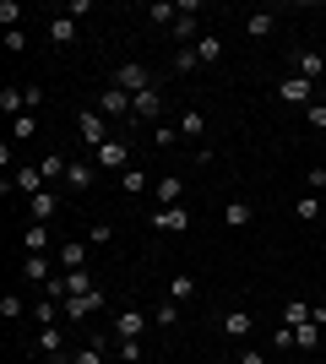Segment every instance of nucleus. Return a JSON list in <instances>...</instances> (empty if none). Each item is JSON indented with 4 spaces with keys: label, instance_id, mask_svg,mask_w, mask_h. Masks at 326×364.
<instances>
[{
    "label": "nucleus",
    "instance_id": "f257e3e1",
    "mask_svg": "<svg viewBox=\"0 0 326 364\" xmlns=\"http://www.w3.org/2000/svg\"><path fill=\"white\" fill-rule=\"evenodd\" d=\"M169 120V98H163V92L158 87H147V92H136V98H131V125H163Z\"/></svg>",
    "mask_w": 326,
    "mask_h": 364
},
{
    "label": "nucleus",
    "instance_id": "f03ea898",
    "mask_svg": "<svg viewBox=\"0 0 326 364\" xmlns=\"http://www.w3.org/2000/svg\"><path fill=\"white\" fill-rule=\"evenodd\" d=\"M114 87L136 98V92L158 87V71H153V65H141V60H120V65H114Z\"/></svg>",
    "mask_w": 326,
    "mask_h": 364
},
{
    "label": "nucleus",
    "instance_id": "7ed1b4c3",
    "mask_svg": "<svg viewBox=\"0 0 326 364\" xmlns=\"http://www.w3.org/2000/svg\"><path fill=\"white\" fill-rule=\"evenodd\" d=\"M174 38H180V49H185V44H202V0H180V16H174Z\"/></svg>",
    "mask_w": 326,
    "mask_h": 364
},
{
    "label": "nucleus",
    "instance_id": "20e7f679",
    "mask_svg": "<svg viewBox=\"0 0 326 364\" xmlns=\"http://www.w3.org/2000/svg\"><path fill=\"white\" fill-rule=\"evenodd\" d=\"M77 136H82V147H109V141H114V131H109V120L104 114H98V109H82L77 114Z\"/></svg>",
    "mask_w": 326,
    "mask_h": 364
},
{
    "label": "nucleus",
    "instance_id": "39448f33",
    "mask_svg": "<svg viewBox=\"0 0 326 364\" xmlns=\"http://www.w3.org/2000/svg\"><path fill=\"white\" fill-rule=\"evenodd\" d=\"M109 310V294H104V283H98L93 294H77V299H65L60 304V316L65 321H82V316H104Z\"/></svg>",
    "mask_w": 326,
    "mask_h": 364
},
{
    "label": "nucleus",
    "instance_id": "423d86ee",
    "mask_svg": "<svg viewBox=\"0 0 326 364\" xmlns=\"http://www.w3.org/2000/svg\"><path fill=\"white\" fill-rule=\"evenodd\" d=\"M272 98H278V104H299V109H310V104H315V82H305V76H283L278 87H272Z\"/></svg>",
    "mask_w": 326,
    "mask_h": 364
},
{
    "label": "nucleus",
    "instance_id": "0eeeda50",
    "mask_svg": "<svg viewBox=\"0 0 326 364\" xmlns=\"http://www.w3.org/2000/svg\"><path fill=\"white\" fill-rule=\"evenodd\" d=\"M60 213H65L60 191H38V196H28V223H55Z\"/></svg>",
    "mask_w": 326,
    "mask_h": 364
},
{
    "label": "nucleus",
    "instance_id": "6e6552de",
    "mask_svg": "<svg viewBox=\"0 0 326 364\" xmlns=\"http://www.w3.org/2000/svg\"><path fill=\"white\" fill-rule=\"evenodd\" d=\"M250 223H256V201L250 196H229L223 201V228H229V234H245Z\"/></svg>",
    "mask_w": 326,
    "mask_h": 364
},
{
    "label": "nucleus",
    "instance_id": "1a4fd4ad",
    "mask_svg": "<svg viewBox=\"0 0 326 364\" xmlns=\"http://www.w3.org/2000/svg\"><path fill=\"white\" fill-rule=\"evenodd\" d=\"M93 164L109 168V174H125V168H131V136H114L109 147H98V152H93Z\"/></svg>",
    "mask_w": 326,
    "mask_h": 364
},
{
    "label": "nucleus",
    "instance_id": "9d476101",
    "mask_svg": "<svg viewBox=\"0 0 326 364\" xmlns=\"http://www.w3.org/2000/svg\"><path fill=\"white\" fill-rule=\"evenodd\" d=\"M288 76L321 82V76H326V55H315V49H294V55H288Z\"/></svg>",
    "mask_w": 326,
    "mask_h": 364
},
{
    "label": "nucleus",
    "instance_id": "9b49d317",
    "mask_svg": "<svg viewBox=\"0 0 326 364\" xmlns=\"http://www.w3.org/2000/svg\"><path fill=\"white\" fill-rule=\"evenodd\" d=\"M147 223H153L158 234H185V228H190V207H185V201H180V207H158Z\"/></svg>",
    "mask_w": 326,
    "mask_h": 364
},
{
    "label": "nucleus",
    "instance_id": "f8f14e48",
    "mask_svg": "<svg viewBox=\"0 0 326 364\" xmlns=\"http://www.w3.org/2000/svg\"><path fill=\"white\" fill-rule=\"evenodd\" d=\"M98 114H104V120H131V92H120L109 82V87L98 92Z\"/></svg>",
    "mask_w": 326,
    "mask_h": 364
},
{
    "label": "nucleus",
    "instance_id": "ddd939ff",
    "mask_svg": "<svg viewBox=\"0 0 326 364\" xmlns=\"http://www.w3.org/2000/svg\"><path fill=\"white\" fill-rule=\"evenodd\" d=\"M147 332V316L141 310H114L109 316V337H141Z\"/></svg>",
    "mask_w": 326,
    "mask_h": 364
},
{
    "label": "nucleus",
    "instance_id": "4468645a",
    "mask_svg": "<svg viewBox=\"0 0 326 364\" xmlns=\"http://www.w3.org/2000/svg\"><path fill=\"white\" fill-rule=\"evenodd\" d=\"M250 326H256V321H250V310H223V316H217V332L234 337V343H245Z\"/></svg>",
    "mask_w": 326,
    "mask_h": 364
},
{
    "label": "nucleus",
    "instance_id": "2eb2a0df",
    "mask_svg": "<svg viewBox=\"0 0 326 364\" xmlns=\"http://www.w3.org/2000/svg\"><path fill=\"white\" fill-rule=\"evenodd\" d=\"M65 168H71V152H44V158H38V174H44V185H55V191H60V180H65Z\"/></svg>",
    "mask_w": 326,
    "mask_h": 364
},
{
    "label": "nucleus",
    "instance_id": "dca6fc26",
    "mask_svg": "<svg viewBox=\"0 0 326 364\" xmlns=\"http://www.w3.org/2000/svg\"><path fill=\"white\" fill-rule=\"evenodd\" d=\"M49 245H55V228L49 223H28L22 228V250H28V256H49Z\"/></svg>",
    "mask_w": 326,
    "mask_h": 364
},
{
    "label": "nucleus",
    "instance_id": "f3484780",
    "mask_svg": "<svg viewBox=\"0 0 326 364\" xmlns=\"http://www.w3.org/2000/svg\"><path fill=\"white\" fill-rule=\"evenodd\" d=\"M33 348L49 353V359H65V326H38V332H33Z\"/></svg>",
    "mask_w": 326,
    "mask_h": 364
},
{
    "label": "nucleus",
    "instance_id": "a211bd4d",
    "mask_svg": "<svg viewBox=\"0 0 326 364\" xmlns=\"http://www.w3.org/2000/svg\"><path fill=\"white\" fill-rule=\"evenodd\" d=\"M153 201L158 207H180V201H185V180H180V174H163V180L153 185Z\"/></svg>",
    "mask_w": 326,
    "mask_h": 364
},
{
    "label": "nucleus",
    "instance_id": "6ab92c4d",
    "mask_svg": "<svg viewBox=\"0 0 326 364\" xmlns=\"http://www.w3.org/2000/svg\"><path fill=\"white\" fill-rule=\"evenodd\" d=\"M180 141H207V114L202 109H180Z\"/></svg>",
    "mask_w": 326,
    "mask_h": 364
},
{
    "label": "nucleus",
    "instance_id": "aec40b11",
    "mask_svg": "<svg viewBox=\"0 0 326 364\" xmlns=\"http://www.w3.org/2000/svg\"><path fill=\"white\" fill-rule=\"evenodd\" d=\"M49 44H55V49L77 44V22H71V16H65L60 6H55V16H49Z\"/></svg>",
    "mask_w": 326,
    "mask_h": 364
},
{
    "label": "nucleus",
    "instance_id": "412c9836",
    "mask_svg": "<svg viewBox=\"0 0 326 364\" xmlns=\"http://www.w3.org/2000/svg\"><path fill=\"white\" fill-rule=\"evenodd\" d=\"M87 250H93L87 240H65L60 245V267L65 272H82V267H87Z\"/></svg>",
    "mask_w": 326,
    "mask_h": 364
},
{
    "label": "nucleus",
    "instance_id": "4be33fe9",
    "mask_svg": "<svg viewBox=\"0 0 326 364\" xmlns=\"http://www.w3.org/2000/svg\"><path fill=\"white\" fill-rule=\"evenodd\" d=\"M153 185H158V180L147 174V168H136V164L120 174V191H125V196H141V191H153Z\"/></svg>",
    "mask_w": 326,
    "mask_h": 364
},
{
    "label": "nucleus",
    "instance_id": "5701e85b",
    "mask_svg": "<svg viewBox=\"0 0 326 364\" xmlns=\"http://www.w3.org/2000/svg\"><path fill=\"white\" fill-rule=\"evenodd\" d=\"M65 185H71V191H93V164H87V158H71V168H65Z\"/></svg>",
    "mask_w": 326,
    "mask_h": 364
},
{
    "label": "nucleus",
    "instance_id": "b1692460",
    "mask_svg": "<svg viewBox=\"0 0 326 364\" xmlns=\"http://www.w3.org/2000/svg\"><path fill=\"white\" fill-rule=\"evenodd\" d=\"M272 28H278V16H272V11H250V16H245V33L256 38V44H261V38H272Z\"/></svg>",
    "mask_w": 326,
    "mask_h": 364
},
{
    "label": "nucleus",
    "instance_id": "393cba45",
    "mask_svg": "<svg viewBox=\"0 0 326 364\" xmlns=\"http://www.w3.org/2000/svg\"><path fill=\"white\" fill-rule=\"evenodd\" d=\"M22 277H33V283H49V277H55V261H49V256H22Z\"/></svg>",
    "mask_w": 326,
    "mask_h": 364
},
{
    "label": "nucleus",
    "instance_id": "a878e982",
    "mask_svg": "<svg viewBox=\"0 0 326 364\" xmlns=\"http://www.w3.org/2000/svg\"><path fill=\"white\" fill-rule=\"evenodd\" d=\"M98 289V277L82 267V272H65V299H77V294H93Z\"/></svg>",
    "mask_w": 326,
    "mask_h": 364
},
{
    "label": "nucleus",
    "instance_id": "bb28decb",
    "mask_svg": "<svg viewBox=\"0 0 326 364\" xmlns=\"http://www.w3.org/2000/svg\"><path fill=\"white\" fill-rule=\"evenodd\" d=\"M163 299H174V304H185V299H196V277H190V272L169 277V294H163Z\"/></svg>",
    "mask_w": 326,
    "mask_h": 364
},
{
    "label": "nucleus",
    "instance_id": "cd10ccee",
    "mask_svg": "<svg viewBox=\"0 0 326 364\" xmlns=\"http://www.w3.org/2000/svg\"><path fill=\"white\" fill-rule=\"evenodd\" d=\"M174 16H180V0H158V6H147V22H158V28H174Z\"/></svg>",
    "mask_w": 326,
    "mask_h": 364
},
{
    "label": "nucleus",
    "instance_id": "c85d7f7f",
    "mask_svg": "<svg viewBox=\"0 0 326 364\" xmlns=\"http://www.w3.org/2000/svg\"><path fill=\"white\" fill-rule=\"evenodd\" d=\"M315 343H321V326H315V321L294 326V348H299V353H315Z\"/></svg>",
    "mask_w": 326,
    "mask_h": 364
},
{
    "label": "nucleus",
    "instance_id": "c756f323",
    "mask_svg": "<svg viewBox=\"0 0 326 364\" xmlns=\"http://www.w3.org/2000/svg\"><path fill=\"white\" fill-rule=\"evenodd\" d=\"M174 71H180V76H190V71H202V55H196V44H185V49H174Z\"/></svg>",
    "mask_w": 326,
    "mask_h": 364
},
{
    "label": "nucleus",
    "instance_id": "7c9ffc66",
    "mask_svg": "<svg viewBox=\"0 0 326 364\" xmlns=\"http://www.w3.org/2000/svg\"><path fill=\"white\" fill-rule=\"evenodd\" d=\"M153 147H163V152H169V147H180V125H174V120L153 125Z\"/></svg>",
    "mask_w": 326,
    "mask_h": 364
},
{
    "label": "nucleus",
    "instance_id": "2f4dec72",
    "mask_svg": "<svg viewBox=\"0 0 326 364\" xmlns=\"http://www.w3.org/2000/svg\"><path fill=\"white\" fill-rule=\"evenodd\" d=\"M38 136V114H16L11 120V141H33Z\"/></svg>",
    "mask_w": 326,
    "mask_h": 364
},
{
    "label": "nucleus",
    "instance_id": "473e14b6",
    "mask_svg": "<svg viewBox=\"0 0 326 364\" xmlns=\"http://www.w3.org/2000/svg\"><path fill=\"white\" fill-rule=\"evenodd\" d=\"M196 55H202V65L223 60V38H217V33H202V44H196Z\"/></svg>",
    "mask_w": 326,
    "mask_h": 364
},
{
    "label": "nucleus",
    "instance_id": "72a5a7b5",
    "mask_svg": "<svg viewBox=\"0 0 326 364\" xmlns=\"http://www.w3.org/2000/svg\"><path fill=\"white\" fill-rule=\"evenodd\" d=\"M16 191H22V196H38V191H44V174H38V168H16Z\"/></svg>",
    "mask_w": 326,
    "mask_h": 364
},
{
    "label": "nucleus",
    "instance_id": "f704fd0d",
    "mask_svg": "<svg viewBox=\"0 0 326 364\" xmlns=\"http://www.w3.org/2000/svg\"><path fill=\"white\" fill-rule=\"evenodd\" d=\"M305 321H310V304H305V299H288V304H283V326H305Z\"/></svg>",
    "mask_w": 326,
    "mask_h": 364
},
{
    "label": "nucleus",
    "instance_id": "c9c22d12",
    "mask_svg": "<svg viewBox=\"0 0 326 364\" xmlns=\"http://www.w3.org/2000/svg\"><path fill=\"white\" fill-rule=\"evenodd\" d=\"M22 316H33L28 304H22V294H6L0 299V321H22Z\"/></svg>",
    "mask_w": 326,
    "mask_h": 364
},
{
    "label": "nucleus",
    "instance_id": "e433bc0d",
    "mask_svg": "<svg viewBox=\"0 0 326 364\" xmlns=\"http://www.w3.org/2000/svg\"><path fill=\"white\" fill-rule=\"evenodd\" d=\"M294 218H299V223H315V218H321V196H299L294 201Z\"/></svg>",
    "mask_w": 326,
    "mask_h": 364
},
{
    "label": "nucleus",
    "instance_id": "4c0bfd02",
    "mask_svg": "<svg viewBox=\"0 0 326 364\" xmlns=\"http://www.w3.org/2000/svg\"><path fill=\"white\" fill-rule=\"evenodd\" d=\"M114 353L125 364H141V337H114Z\"/></svg>",
    "mask_w": 326,
    "mask_h": 364
},
{
    "label": "nucleus",
    "instance_id": "58836bf2",
    "mask_svg": "<svg viewBox=\"0 0 326 364\" xmlns=\"http://www.w3.org/2000/svg\"><path fill=\"white\" fill-rule=\"evenodd\" d=\"M55 304H60V299H49V294H44V299L33 304V321H38V326H60V321H55Z\"/></svg>",
    "mask_w": 326,
    "mask_h": 364
},
{
    "label": "nucleus",
    "instance_id": "ea45409f",
    "mask_svg": "<svg viewBox=\"0 0 326 364\" xmlns=\"http://www.w3.org/2000/svg\"><path fill=\"white\" fill-rule=\"evenodd\" d=\"M272 348H278V353H299L294 348V326H283V321H278V326H272Z\"/></svg>",
    "mask_w": 326,
    "mask_h": 364
},
{
    "label": "nucleus",
    "instance_id": "a19ab883",
    "mask_svg": "<svg viewBox=\"0 0 326 364\" xmlns=\"http://www.w3.org/2000/svg\"><path fill=\"white\" fill-rule=\"evenodd\" d=\"M0 28H6V33L22 28V6H16V0H0Z\"/></svg>",
    "mask_w": 326,
    "mask_h": 364
},
{
    "label": "nucleus",
    "instance_id": "79ce46f5",
    "mask_svg": "<svg viewBox=\"0 0 326 364\" xmlns=\"http://www.w3.org/2000/svg\"><path fill=\"white\" fill-rule=\"evenodd\" d=\"M174 321H180V304H174V299H163V304L153 310V326H174Z\"/></svg>",
    "mask_w": 326,
    "mask_h": 364
},
{
    "label": "nucleus",
    "instance_id": "37998d69",
    "mask_svg": "<svg viewBox=\"0 0 326 364\" xmlns=\"http://www.w3.org/2000/svg\"><path fill=\"white\" fill-rule=\"evenodd\" d=\"M82 240H87V245H98V250H104V245L114 240V228H109V223H93V228H87V234H82Z\"/></svg>",
    "mask_w": 326,
    "mask_h": 364
},
{
    "label": "nucleus",
    "instance_id": "c03bdc74",
    "mask_svg": "<svg viewBox=\"0 0 326 364\" xmlns=\"http://www.w3.org/2000/svg\"><path fill=\"white\" fill-rule=\"evenodd\" d=\"M305 120H310V131H326V98H315V104L305 109Z\"/></svg>",
    "mask_w": 326,
    "mask_h": 364
},
{
    "label": "nucleus",
    "instance_id": "a18cd8bd",
    "mask_svg": "<svg viewBox=\"0 0 326 364\" xmlns=\"http://www.w3.org/2000/svg\"><path fill=\"white\" fill-rule=\"evenodd\" d=\"M60 11H65V16H71V22H82V16H87V11H93V0H65V6H60Z\"/></svg>",
    "mask_w": 326,
    "mask_h": 364
},
{
    "label": "nucleus",
    "instance_id": "49530a36",
    "mask_svg": "<svg viewBox=\"0 0 326 364\" xmlns=\"http://www.w3.org/2000/svg\"><path fill=\"white\" fill-rule=\"evenodd\" d=\"M22 49H28V33L11 28V33H6V55H22Z\"/></svg>",
    "mask_w": 326,
    "mask_h": 364
},
{
    "label": "nucleus",
    "instance_id": "de8ad7c7",
    "mask_svg": "<svg viewBox=\"0 0 326 364\" xmlns=\"http://www.w3.org/2000/svg\"><path fill=\"white\" fill-rule=\"evenodd\" d=\"M305 185H310V191H326V164H315L310 174H305Z\"/></svg>",
    "mask_w": 326,
    "mask_h": 364
},
{
    "label": "nucleus",
    "instance_id": "09e8293b",
    "mask_svg": "<svg viewBox=\"0 0 326 364\" xmlns=\"http://www.w3.org/2000/svg\"><path fill=\"white\" fill-rule=\"evenodd\" d=\"M229 364H266V353H261V348H245L239 359H229Z\"/></svg>",
    "mask_w": 326,
    "mask_h": 364
},
{
    "label": "nucleus",
    "instance_id": "8fccbe9b",
    "mask_svg": "<svg viewBox=\"0 0 326 364\" xmlns=\"http://www.w3.org/2000/svg\"><path fill=\"white\" fill-rule=\"evenodd\" d=\"M310 321H315V326H326V299H321V304L310 310Z\"/></svg>",
    "mask_w": 326,
    "mask_h": 364
},
{
    "label": "nucleus",
    "instance_id": "3c124183",
    "mask_svg": "<svg viewBox=\"0 0 326 364\" xmlns=\"http://www.w3.org/2000/svg\"><path fill=\"white\" fill-rule=\"evenodd\" d=\"M55 364H71V353H65V359H55Z\"/></svg>",
    "mask_w": 326,
    "mask_h": 364
}]
</instances>
